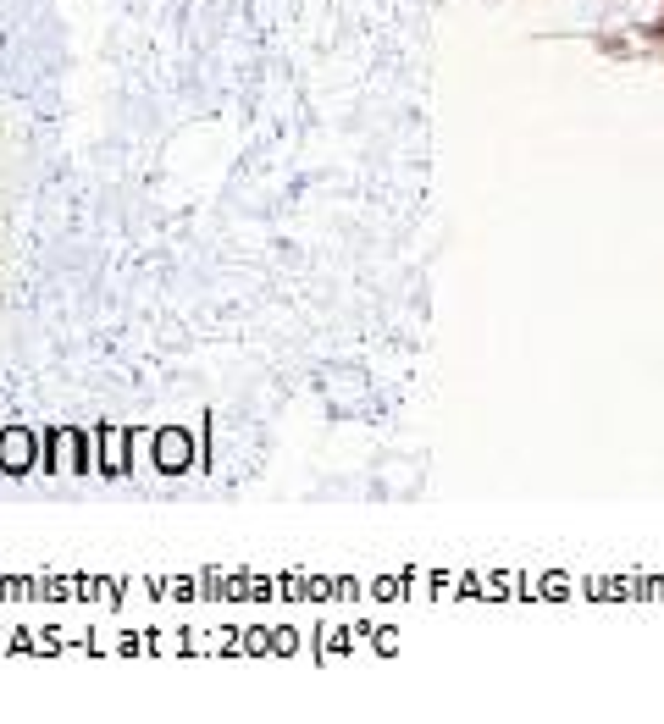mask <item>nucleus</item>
Segmentation results:
<instances>
[{
    "label": "nucleus",
    "mask_w": 664,
    "mask_h": 724,
    "mask_svg": "<svg viewBox=\"0 0 664 724\" xmlns=\"http://www.w3.org/2000/svg\"><path fill=\"white\" fill-rule=\"evenodd\" d=\"M34 465V437L28 432H0V470L6 476H22Z\"/></svg>",
    "instance_id": "obj_1"
},
{
    "label": "nucleus",
    "mask_w": 664,
    "mask_h": 724,
    "mask_svg": "<svg viewBox=\"0 0 664 724\" xmlns=\"http://www.w3.org/2000/svg\"><path fill=\"white\" fill-rule=\"evenodd\" d=\"M161 465H166V470H183V465H189V437L183 432L161 437Z\"/></svg>",
    "instance_id": "obj_2"
},
{
    "label": "nucleus",
    "mask_w": 664,
    "mask_h": 724,
    "mask_svg": "<svg viewBox=\"0 0 664 724\" xmlns=\"http://www.w3.org/2000/svg\"><path fill=\"white\" fill-rule=\"evenodd\" d=\"M105 465H111L117 476L128 470V453H122V432H105Z\"/></svg>",
    "instance_id": "obj_3"
},
{
    "label": "nucleus",
    "mask_w": 664,
    "mask_h": 724,
    "mask_svg": "<svg viewBox=\"0 0 664 724\" xmlns=\"http://www.w3.org/2000/svg\"><path fill=\"white\" fill-rule=\"evenodd\" d=\"M78 459V442H73V432H61L56 437V465H73Z\"/></svg>",
    "instance_id": "obj_4"
}]
</instances>
